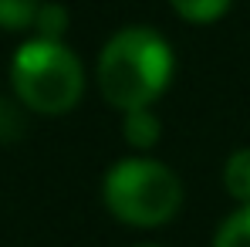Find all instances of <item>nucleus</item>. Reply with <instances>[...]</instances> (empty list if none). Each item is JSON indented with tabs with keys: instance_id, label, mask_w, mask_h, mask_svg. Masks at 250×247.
Segmentation results:
<instances>
[{
	"instance_id": "obj_8",
	"label": "nucleus",
	"mask_w": 250,
	"mask_h": 247,
	"mask_svg": "<svg viewBox=\"0 0 250 247\" xmlns=\"http://www.w3.org/2000/svg\"><path fill=\"white\" fill-rule=\"evenodd\" d=\"M68 7L58 3V0H44L41 10H38V21H34V38H44V41H64L68 34Z\"/></svg>"
},
{
	"instance_id": "obj_6",
	"label": "nucleus",
	"mask_w": 250,
	"mask_h": 247,
	"mask_svg": "<svg viewBox=\"0 0 250 247\" xmlns=\"http://www.w3.org/2000/svg\"><path fill=\"white\" fill-rule=\"evenodd\" d=\"M213 247H250V203L230 210L213 234Z\"/></svg>"
},
{
	"instance_id": "obj_1",
	"label": "nucleus",
	"mask_w": 250,
	"mask_h": 247,
	"mask_svg": "<svg viewBox=\"0 0 250 247\" xmlns=\"http://www.w3.org/2000/svg\"><path fill=\"white\" fill-rule=\"evenodd\" d=\"M176 75V54L166 34H159L149 24H128L119 27L98 51L95 78L102 98L119 109H152Z\"/></svg>"
},
{
	"instance_id": "obj_5",
	"label": "nucleus",
	"mask_w": 250,
	"mask_h": 247,
	"mask_svg": "<svg viewBox=\"0 0 250 247\" xmlns=\"http://www.w3.org/2000/svg\"><path fill=\"white\" fill-rule=\"evenodd\" d=\"M223 186L240 206L250 203V146H240L223 163Z\"/></svg>"
},
{
	"instance_id": "obj_3",
	"label": "nucleus",
	"mask_w": 250,
	"mask_h": 247,
	"mask_svg": "<svg viewBox=\"0 0 250 247\" xmlns=\"http://www.w3.org/2000/svg\"><path fill=\"white\" fill-rule=\"evenodd\" d=\"M10 85L17 102L38 115H68L84 95L82 58L64 41L31 38L10 58Z\"/></svg>"
},
{
	"instance_id": "obj_7",
	"label": "nucleus",
	"mask_w": 250,
	"mask_h": 247,
	"mask_svg": "<svg viewBox=\"0 0 250 247\" xmlns=\"http://www.w3.org/2000/svg\"><path fill=\"white\" fill-rule=\"evenodd\" d=\"M233 0H169V7L176 10V17H183L186 24H213L230 10Z\"/></svg>"
},
{
	"instance_id": "obj_9",
	"label": "nucleus",
	"mask_w": 250,
	"mask_h": 247,
	"mask_svg": "<svg viewBox=\"0 0 250 247\" xmlns=\"http://www.w3.org/2000/svg\"><path fill=\"white\" fill-rule=\"evenodd\" d=\"M44 0H0V31H31Z\"/></svg>"
},
{
	"instance_id": "obj_11",
	"label": "nucleus",
	"mask_w": 250,
	"mask_h": 247,
	"mask_svg": "<svg viewBox=\"0 0 250 247\" xmlns=\"http://www.w3.org/2000/svg\"><path fill=\"white\" fill-rule=\"evenodd\" d=\"M135 247H159V244H135Z\"/></svg>"
},
{
	"instance_id": "obj_4",
	"label": "nucleus",
	"mask_w": 250,
	"mask_h": 247,
	"mask_svg": "<svg viewBox=\"0 0 250 247\" xmlns=\"http://www.w3.org/2000/svg\"><path fill=\"white\" fill-rule=\"evenodd\" d=\"M122 135H125V142H128L139 156H146V153L156 149L159 139H163V119L156 115V109L122 112Z\"/></svg>"
},
{
	"instance_id": "obj_10",
	"label": "nucleus",
	"mask_w": 250,
	"mask_h": 247,
	"mask_svg": "<svg viewBox=\"0 0 250 247\" xmlns=\"http://www.w3.org/2000/svg\"><path fill=\"white\" fill-rule=\"evenodd\" d=\"M27 132V109L17 98H0V142H17Z\"/></svg>"
},
{
	"instance_id": "obj_2",
	"label": "nucleus",
	"mask_w": 250,
	"mask_h": 247,
	"mask_svg": "<svg viewBox=\"0 0 250 247\" xmlns=\"http://www.w3.org/2000/svg\"><path fill=\"white\" fill-rule=\"evenodd\" d=\"M183 197L186 193L176 169L152 156H125L102 176V203L125 227H166L183 210Z\"/></svg>"
}]
</instances>
